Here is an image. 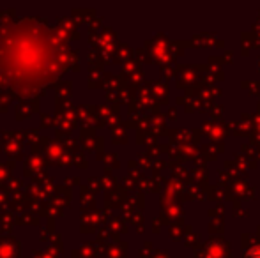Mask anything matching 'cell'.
Listing matches in <instances>:
<instances>
[{"instance_id":"6da1fadb","label":"cell","mask_w":260,"mask_h":258,"mask_svg":"<svg viewBox=\"0 0 260 258\" xmlns=\"http://www.w3.org/2000/svg\"><path fill=\"white\" fill-rule=\"evenodd\" d=\"M80 57L48 18H18L0 25V72L16 99H41L66 71L76 72Z\"/></svg>"},{"instance_id":"7a4b0ae2","label":"cell","mask_w":260,"mask_h":258,"mask_svg":"<svg viewBox=\"0 0 260 258\" xmlns=\"http://www.w3.org/2000/svg\"><path fill=\"white\" fill-rule=\"evenodd\" d=\"M2 152L13 161H25V131H2L0 129Z\"/></svg>"},{"instance_id":"3957f363","label":"cell","mask_w":260,"mask_h":258,"mask_svg":"<svg viewBox=\"0 0 260 258\" xmlns=\"http://www.w3.org/2000/svg\"><path fill=\"white\" fill-rule=\"evenodd\" d=\"M73 193L71 188L68 186H57L55 188V193L52 198V203L48 205V217H62L66 212V209H69V203H71Z\"/></svg>"},{"instance_id":"277c9868","label":"cell","mask_w":260,"mask_h":258,"mask_svg":"<svg viewBox=\"0 0 260 258\" xmlns=\"http://www.w3.org/2000/svg\"><path fill=\"white\" fill-rule=\"evenodd\" d=\"M45 156L48 158L50 163L57 166H64V168H69V166H75L73 165V154L69 151H66L57 140L50 141V145L46 147Z\"/></svg>"},{"instance_id":"5b68a950","label":"cell","mask_w":260,"mask_h":258,"mask_svg":"<svg viewBox=\"0 0 260 258\" xmlns=\"http://www.w3.org/2000/svg\"><path fill=\"white\" fill-rule=\"evenodd\" d=\"M48 165H50V161L45 154H30L23 161V177L34 179V177L45 173Z\"/></svg>"},{"instance_id":"8992f818","label":"cell","mask_w":260,"mask_h":258,"mask_svg":"<svg viewBox=\"0 0 260 258\" xmlns=\"http://www.w3.org/2000/svg\"><path fill=\"white\" fill-rule=\"evenodd\" d=\"M55 27L57 30L64 35L68 41H78L80 34H78V23L75 21L73 16H60L55 20Z\"/></svg>"},{"instance_id":"52a82bcc","label":"cell","mask_w":260,"mask_h":258,"mask_svg":"<svg viewBox=\"0 0 260 258\" xmlns=\"http://www.w3.org/2000/svg\"><path fill=\"white\" fill-rule=\"evenodd\" d=\"M20 255H21V244L13 235L0 237V258H20Z\"/></svg>"},{"instance_id":"ba28073f","label":"cell","mask_w":260,"mask_h":258,"mask_svg":"<svg viewBox=\"0 0 260 258\" xmlns=\"http://www.w3.org/2000/svg\"><path fill=\"white\" fill-rule=\"evenodd\" d=\"M39 112V99H28V101H18L16 110H14V119L18 122L30 119L34 114Z\"/></svg>"},{"instance_id":"9c48e42d","label":"cell","mask_w":260,"mask_h":258,"mask_svg":"<svg viewBox=\"0 0 260 258\" xmlns=\"http://www.w3.org/2000/svg\"><path fill=\"white\" fill-rule=\"evenodd\" d=\"M32 202H34V198H32L27 191L11 195V210H13L14 214H18V216H21L23 212H28V210H30Z\"/></svg>"},{"instance_id":"30bf717a","label":"cell","mask_w":260,"mask_h":258,"mask_svg":"<svg viewBox=\"0 0 260 258\" xmlns=\"http://www.w3.org/2000/svg\"><path fill=\"white\" fill-rule=\"evenodd\" d=\"M39 239H41L43 242H52L53 244H62V235L57 232V228H55V217H46V223L45 227L41 228V234H39Z\"/></svg>"},{"instance_id":"8fae6325","label":"cell","mask_w":260,"mask_h":258,"mask_svg":"<svg viewBox=\"0 0 260 258\" xmlns=\"http://www.w3.org/2000/svg\"><path fill=\"white\" fill-rule=\"evenodd\" d=\"M80 141L89 152H100L103 147V138H96V131L94 129H82L80 133Z\"/></svg>"},{"instance_id":"7c38bea8","label":"cell","mask_w":260,"mask_h":258,"mask_svg":"<svg viewBox=\"0 0 260 258\" xmlns=\"http://www.w3.org/2000/svg\"><path fill=\"white\" fill-rule=\"evenodd\" d=\"M55 140L58 141V143L62 145V147L66 149V151H69L73 156L78 154L80 152V141L75 140V136H73L69 131H62V129H55Z\"/></svg>"},{"instance_id":"4fadbf2b","label":"cell","mask_w":260,"mask_h":258,"mask_svg":"<svg viewBox=\"0 0 260 258\" xmlns=\"http://www.w3.org/2000/svg\"><path fill=\"white\" fill-rule=\"evenodd\" d=\"M100 223V214L98 210H83L80 214V230L85 232V234H90V232L96 230L94 225Z\"/></svg>"},{"instance_id":"5bb4252c","label":"cell","mask_w":260,"mask_h":258,"mask_svg":"<svg viewBox=\"0 0 260 258\" xmlns=\"http://www.w3.org/2000/svg\"><path fill=\"white\" fill-rule=\"evenodd\" d=\"M96 110L94 106H76V115H78V121L82 122L83 129H92V126L96 124V114L92 112Z\"/></svg>"},{"instance_id":"9a60e30c","label":"cell","mask_w":260,"mask_h":258,"mask_svg":"<svg viewBox=\"0 0 260 258\" xmlns=\"http://www.w3.org/2000/svg\"><path fill=\"white\" fill-rule=\"evenodd\" d=\"M14 225H16V216H14V212H11V210L0 212V237L13 235Z\"/></svg>"},{"instance_id":"2e32d148","label":"cell","mask_w":260,"mask_h":258,"mask_svg":"<svg viewBox=\"0 0 260 258\" xmlns=\"http://www.w3.org/2000/svg\"><path fill=\"white\" fill-rule=\"evenodd\" d=\"M55 96L58 99H71L73 96V82L71 80H58L57 83L53 85Z\"/></svg>"},{"instance_id":"e0dca14e","label":"cell","mask_w":260,"mask_h":258,"mask_svg":"<svg viewBox=\"0 0 260 258\" xmlns=\"http://www.w3.org/2000/svg\"><path fill=\"white\" fill-rule=\"evenodd\" d=\"M14 166H16V161H13V159H7L6 163H0V190L6 186L7 180L13 179Z\"/></svg>"},{"instance_id":"ac0fdd59","label":"cell","mask_w":260,"mask_h":258,"mask_svg":"<svg viewBox=\"0 0 260 258\" xmlns=\"http://www.w3.org/2000/svg\"><path fill=\"white\" fill-rule=\"evenodd\" d=\"M62 251H64V244H53L46 251H32V255L27 258H62Z\"/></svg>"},{"instance_id":"d6986e66","label":"cell","mask_w":260,"mask_h":258,"mask_svg":"<svg viewBox=\"0 0 260 258\" xmlns=\"http://www.w3.org/2000/svg\"><path fill=\"white\" fill-rule=\"evenodd\" d=\"M6 193L9 195H16V193H21L23 191V180L21 179H16V177H13V179H9L6 182V186L2 188Z\"/></svg>"},{"instance_id":"ffe728a7","label":"cell","mask_w":260,"mask_h":258,"mask_svg":"<svg viewBox=\"0 0 260 258\" xmlns=\"http://www.w3.org/2000/svg\"><path fill=\"white\" fill-rule=\"evenodd\" d=\"M18 18H16V9H6V11H0V25L2 27H9V25L16 23Z\"/></svg>"},{"instance_id":"44dd1931","label":"cell","mask_w":260,"mask_h":258,"mask_svg":"<svg viewBox=\"0 0 260 258\" xmlns=\"http://www.w3.org/2000/svg\"><path fill=\"white\" fill-rule=\"evenodd\" d=\"M16 225H41V217H38L28 210V212H23L21 216H16Z\"/></svg>"},{"instance_id":"7402d4cb","label":"cell","mask_w":260,"mask_h":258,"mask_svg":"<svg viewBox=\"0 0 260 258\" xmlns=\"http://www.w3.org/2000/svg\"><path fill=\"white\" fill-rule=\"evenodd\" d=\"M80 203H82V207L94 205V191H89L85 186L80 188Z\"/></svg>"},{"instance_id":"603a6c76","label":"cell","mask_w":260,"mask_h":258,"mask_svg":"<svg viewBox=\"0 0 260 258\" xmlns=\"http://www.w3.org/2000/svg\"><path fill=\"white\" fill-rule=\"evenodd\" d=\"M13 99H16V97L11 92H0V114H6V112L9 110Z\"/></svg>"},{"instance_id":"cb8c5ba5","label":"cell","mask_w":260,"mask_h":258,"mask_svg":"<svg viewBox=\"0 0 260 258\" xmlns=\"http://www.w3.org/2000/svg\"><path fill=\"white\" fill-rule=\"evenodd\" d=\"M48 128H55V115L50 114H39V129H48Z\"/></svg>"},{"instance_id":"d4e9b609","label":"cell","mask_w":260,"mask_h":258,"mask_svg":"<svg viewBox=\"0 0 260 258\" xmlns=\"http://www.w3.org/2000/svg\"><path fill=\"white\" fill-rule=\"evenodd\" d=\"M41 140V136H39V128L36 129H27L25 131V143L30 145V149L34 147L38 141Z\"/></svg>"},{"instance_id":"484cf974","label":"cell","mask_w":260,"mask_h":258,"mask_svg":"<svg viewBox=\"0 0 260 258\" xmlns=\"http://www.w3.org/2000/svg\"><path fill=\"white\" fill-rule=\"evenodd\" d=\"M73 165H75V166H78V168H83V170H85L87 166H89V165H87V159H85V156H83L82 152H78V154H75V156H73Z\"/></svg>"},{"instance_id":"4316f807","label":"cell","mask_w":260,"mask_h":258,"mask_svg":"<svg viewBox=\"0 0 260 258\" xmlns=\"http://www.w3.org/2000/svg\"><path fill=\"white\" fill-rule=\"evenodd\" d=\"M76 182H80V179H78V177H66V180H64V186L71 188V186H75Z\"/></svg>"},{"instance_id":"83f0119b","label":"cell","mask_w":260,"mask_h":258,"mask_svg":"<svg viewBox=\"0 0 260 258\" xmlns=\"http://www.w3.org/2000/svg\"><path fill=\"white\" fill-rule=\"evenodd\" d=\"M246 258H260V248H253L250 253L246 255Z\"/></svg>"},{"instance_id":"f1b7e54d","label":"cell","mask_w":260,"mask_h":258,"mask_svg":"<svg viewBox=\"0 0 260 258\" xmlns=\"http://www.w3.org/2000/svg\"><path fill=\"white\" fill-rule=\"evenodd\" d=\"M87 182H89V186L92 188V190H96V191L100 190V186H98V179H89Z\"/></svg>"},{"instance_id":"f546056e","label":"cell","mask_w":260,"mask_h":258,"mask_svg":"<svg viewBox=\"0 0 260 258\" xmlns=\"http://www.w3.org/2000/svg\"><path fill=\"white\" fill-rule=\"evenodd\" d=\"M0 152H2V141H0Z\"/></svg>"}]
</instances>
